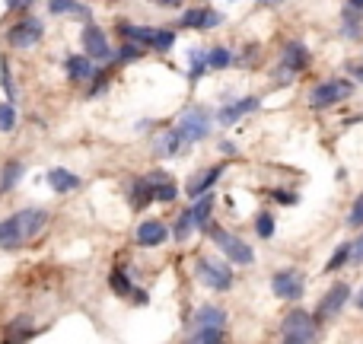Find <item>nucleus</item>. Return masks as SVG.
Returning <instances> with one entry per match:
<instances>
[{
	"instance_id": "1",
	"label": "nucleus",
	"mask_w": 363,
	"mask_h": 344,
	"mask_svg": "<svg viewBox=\"0 0 363 344\" xmlns=\"http://www.w3.org/2000/svg\"><path fill=\"white\" fill-rule=\"evenodd\" d=\"M350 93H354V83L350 80H325L309 93V105H312V109H329V105L348 99Z\"/></svg>"
},
{
	"instance_id": "2",
	"label": "nucleus",
	"mask_w": 363,
	"mask_h": 344,
	"mask_svg": "<svg viewBox=\"0 0 363 344\" xmlns=\"http://www.w3.org/2000/svg\"><path fill=\"white\" fill-rule=\"evenodd\" d=\"M211 236H213V242H217L220 252H223L230 262H236V265H252V262H255L252 246H246L239 236H230L226 230H220V227L211 230Z\"/></svg>"
},
{
	"instance_id": "3",
	"label": "nucleus",
	"mask_w": 363,
	"mask_h": 344,
	"mask_svg": "<svg viewBox=\"0 0 363 344\" xmlns=\"http://www.w3.org/2000/svg\"><path fill=\"white\" fill-rule=\"evenodd\" d=\"M178 140H185V144H194V140H204L207 134H211V118H207L204 109H192L182 115V121H178L176 128Z\"/></svg>"
},
{
	"instance_id": "4",
	"label": "nucleus",
	"mask_w": 363,
	"mask_h": 344,
	"mask_svg": "<svg viewBox=\"0 0 363 344\" xmlns=\"http://www.w3.org/2000/svg\"><path fill=\"white\" fill-rule=\"evenodd\" d=\"M198 277L207 284L211 290H230L233 287V271L223 262H211V258H198Z\"/></svg>"
},
{
	"instance_id": "5",
	"label": "nucleus",
	"mask_w": 363,
	"mask_h": 344,
	"mask_svg": "<svg viewBox=\"0 0 363 344\" xmlns=\"http://www.w3.org/2000/svg\"><path fill=\"white\" fill-rule=\"evenodd\" d=\"M348 296H350V287L344 281H338V284H331L329 287V293L319 300V310H315V316H312V322H322V319H331V316H338V312L344 310V303H348Z\"/></svg>"
},
{
	"instance_id": "6",
	"label": "nucleus",
	"mask_w": 363,
	"mask_h": 344,
	"mask_svg": "<svg viewBox=\"0 0 363 344\" xmlns=\"http://www.w3.org/2000/svg\"><path fill=\"white\" fill-rule=\"evenodd\" d=\"M271 287H275V296H281V300H300L303 290H306V277L296 268H284L271 277Z\"/></svg>"
},
{
	"instance_id": "7",
	"label": "nucleus",
	"mask_w": 363,
	"mask_h": 344,
	"mask_svg": "<svg viewBox=\"0 0 363 344\" xmlns=\"http://www.w3.org/2000/svg\"><path fill=\"white\" fill-rule=\"evenodd\" d=\"M41 22L35 20V16H26V20H20L13 29L7 32V41L13 45V48H32V45H39L41 41Z\"/></svg>"
},
{
	"instance_id": "8",
	"label": "nucleus",
	"mask_w": 363,
	"mask_h": 344,
	"mask_svg": "<svg viewBox=\"0 0 363 344\" xmlns=\"http://www.w3.org/2000/svg\"><path fill=\"white\" fill-rule=\"evenodd\" d=\"M83 48H86V55L83 58H89V61H109L112 58L105 32L96 26V22H86V29H83Z\"/></svg>"
},
{
	"instance_id": "9",
	"label": "nucleus",
	"mask_w": 363,
	"mask_h": 344,
	"mask_svg": "<svg viewBox=\"0 0 363 344\" xmlns=\"http://www.w3.org/2000/svg\"><path fill=\"white\" fill-rule=\"evenodd\" d=\"M223 172H226V166L217 163V166H211V169H204V172H198V176H192V179H188V185H185V194H188L192 201H198L201 194H207L213 185H217Z\"/></svg>"
},
{
	"instance_id": "10",
	"label": "nucleus",
	"mask_w": 363,
	"mask_h": 344,
	"mask_svg": "<svg viewBox=\"0 0 363 344\" xmlns=\"http://www.w3.org/2000/svg\"><path fill=\"white\" fill-rule=\"evenodd\" d=\"M178 22H182L185 29H213V26L223 22V13L213 10V7H194V10H185Z\"/></svg>"
},
{
	"instance_id": "11",
	"label": "nucleus",
	"mask_w": 363,
	"mask_h": 344,
	"mask_svg": "<svg viewBox=\"0 0 363 344\" xmlns=\"http://www.w3.org/2000/svg\"><path fill=\"white\" fill-rule=\"evenodd\" d=\"M281 67H284V74H300V70L309 67V51L303 41H290L287 48H284Z\"/></svg>"
},
{
	"instance_id": "12",
	"label": "nucleus",
	"mask_w": 363,
	"mask_h": 344,
	"mask_svg": "<svg viewBox=\"0 0 363 344\" xmlns=\"http://www.w3.org/2000/svg\"><path fill=\"white\" fill-rule=\"evenodd\" d=\"M223 322H226V312L220 306H201L192 319L194 331H223Z\"/></svg>"
},
{
	"instance_id": "13",
	"label": "nucleus",
	"mask_w": 363,
	"mask_h": 344,
	"mask_svg": "<svg viewBox=\"0 0 363 344\" xmlns=\"http://www.w3.org/2000/svg\"><path fill=\"white\" fill-rule=\"evenodd\" d=\"M284 335H303V338H315V322L309 312L293 310L287 319H284Z\"/></svg>"
},
{
	"instance_id": "14",
	"label": "nucleus",
	"mask_w": 363,
	"mask_h": 344,
	"mask_svg": "<svg viewBox=\"0 0 363 344\" xmlns=\"http://www.w3.org/2000/svg\"><path fill=\"white\" fill-rule=\"evenodd\" d=\"M166 236H169V230H166L163 220H144L138 227V242L144 249H153V246H159V242H166Z\"/></svg>"
},
{
	"instance_id": "15",
	"label": "nucleus",
	"mask_w": 363,
	"mask_h": 344,
	"mask_svg": "<svg viewBox=\"0 0 363 344\" xmlns=\"http://www.w3.org/2000/svg\"><path fill=\"white\" fill-rule=\"evenodd\" d=\"M255 109H258V99H255V96H249V99H236L233 105H226V109H220V112H217V121L230 128V124H236L242 115H246V112H255Z\"/></svg>"
},
{
	"instance_id": "16",
	"label": "nucleus",
	"mask_w": 363,
	"mask_h": 344,
	"mask_svg": "<svg viewBox=\"0 0 363 344\" xmlns=\"http://www.w3.org/2000/svg\"><path fill=\"white\" fill-rule=\"evenodd\" d=\"M22 227H20V217H7V220H0V249H20L22 246Z\"/></svg>"
},
{
	"instance_id": "17",
	"label": "nucleus",
	"mask_w": 363,
	"mask_h": 344,
	"mask_svg": "<svg viewBox=\"0 0 363 344\" xmlns=\"http://www.w3.org/2000/svg\"><path fill=\"white\" fill-rule=\"evenodd\" d=\"M64 70H67V77H70V80H77V83L93 80V77L99 74V70L93 67V61H89V58H83V55L67 58V61H64Z\"/></svg>"
},
{
	"instance_id": "18",
	"label": "nucleus",
	"mask_w": 363,
	"mask_h": 344,
	"mask_svg": "<svg viewBox=\"0 0 363 344\" xmlns=\"http://www.w3.org/2000/svg\"><path fill=\"white\" fill-rule=\"evenodd\" d=\"M211 207H213V194H201L192 207H188V217H192V227L194 230H207V220H211Z\"/></svg>"
},
{
	"instance_id": "19",
	"label": "nucleus",
	"mask_w": 363,
	"mask_h": 344,
	"mask_svg": "<svg viewBox=\"0 0 363 344\" xmlns=\"http://www.w3.org/2000/svg\"><path fill=\"white\" fill-rule=\"evenodd\" d=\"M35 335V329H32V319H26V316H20V319H13V322L7 325V338L0 344H22V341H29V338Z\"/></svg>"
},
{
	"instance_id": "20",
	"label": "nucleus",
	"mask_w": 363,
	"mask_h": 344,
	"mask_svg": "<svg viewBox=\"0 0 363 344\" xmlns=\"http://www.w3.org/2000/svg\"><path fill=\"white\" fill-rule=\"evenodd\" d=\"M48 185L55 188L58 194H67V192H74V188H80V176H74L70 169H51Z\"/></svg>"
},
{
	"instance_id": "21",
	"label": "nucleus",
	"mask_w": 363,
	"mask_h": 344,
	"mask_svg": "<svg viewBox=\"0 0 363 344\" xmlns=\"http://www.w3.org/2000/svg\"><path fill=\"white\" fill-rule=\"evenodd\" d=\"M22 163H16V159H10L4 169H0V194H7L10 188H16V182L22 179Z\"/></svg>"
},
{
	"instance_id": "22",
	"label": "nucleus",
	"mask_w": 363,
	"mask_h": 344,
	"mask_svg": "<svg viewBox=\"0 0 363 344\" xmlns=\"http://www.w3.org/2000/svg\"><path fill=\"white\" fill-rule=\"evenodd\" d=\"M178 144H182V140H178V134H176V128H172V131H166V134H159L157 138V147H153V157H176L178 153Z\"/></svg>"
},
{
	"instance_id": "23",
	"label": "nucleus",
	"mask_w": 363,
	"mask_h": 344,
	"mask_svg": "<svg viewBox=\"0 0 363 344\" xmlns=\"http://www.w3.org/2000/svg\"><path fill=\"white\" fill-rule=\"evenodd\" d=\"M48 13H55V16L74 13V16H80V20H89V7H83V4H74V0H51V4H48Z\"/></svg>"
},
{
	"instance_id": "24",
	"label": "nucleus",
	"mask_w": 363,
	"mask_h": 344,
	"mask_svg": "<svg viewBox=\"0 0 363 344\" xmlns=\"http://www.w3.org/2000/svg\"><path fill=\"white\" fill-rule=\"evenodd\" d=\"M188 61H192V67H188V80H192V83H198L201 77L207 74V58H204V51H198V48H194L192 55H188Z\"/></svg>"
},
{
	"instance_id": "25",
	"label": "nucleus",
	"mask_w": 363,
	"mask_h": 344,
	"mask_svg": "<svg viewBox=\"0 0 363 344\" xmlns=\"http://www.w3.org/2000/svg\"><path fill=\"white\" fill-rule=\"evenodd\" d=\"M109 284H112V290H115L118 296H128V293H134V287H131V277L124 274L121 268H115V271H112V274H109Z\"/></svg>"
},
{
	"instance_id": "26",
	"label": "nucleus",
	"mask_w": 363,
	"mask_h": 344,
	"mask_svg": "<svg viewBox=\"0 0 363 344\" xmlns=\"http://www.w3.org/2000/svg\"><path fill=\"white\" fill-rule=\"evenodd\" d=\"M153 201V185L147 179H140L138 185H134V198H131V204L134 207H147Z\"/></svg>"
},
{
	"instance_id": "27",
	"label": "nucleus",
	"mask_w": 363,
	"mask_h": 344,
	"mask_svg": "<svg viewBox=\"0 0 363 344\" xmlns=\"http://www.w3.org/2000/svg\"><path fill=\"white\" fill-rule=\"evenodd\" d=\"M344 35L348 39H357L360 35V10H350V7H344Z\"/></svg>"
},
{
	"instance_id": "28",
	"label": "nucleus",
	"mask_w": 363,
	"mask_h": 344,
	"mask_svg": "<svg viewBox=\"0 0 363 344\" xmlns=\"http://www.w3.org/2000/svg\"><path fill=\"white\" fill-rule=\"evenodd\" d=\"M204 58H207V70H223V67H230V51H226V48H211Z\"/></svg>"
},
{
	"instance_id": "29",
	"label": "nucleus",
	"mask_w": 363,
	"mask_h": 344,
	"mask_svg": "<svg viewBox=\"0 0 363 344\" xmlns=\"http://www.w3.org/2000/svg\"><path fill=\"white\" fill-rule=\"evenodd\" d=\"M350 262V242H341V246L335 249V255L329 258V265H325V271H338L341 265Z\"/></svg>"
},
{
	"instance_id": "30",
	"label": "nucleus",
	"mask_w": 363,
	"mask_h": 344,
	"mask_svg": "<svg viewBox=\"0 0 363 344\" xmlns=\"http://www.w3.org/2000/svg\"><path fill=\"white\" fill-rule=\"evenodd\" d=\"M153 48L157 51H169L172 45H176V32H172V29H157V32H153V41H150Z\"/></svg>"
},
{
	"instance_id": "31",
	"label": "nucleus",
	"mask_w": 363,
	"mask_h": 344,
	"mask_svg": "<svg viewBox=\"0 0 363 344\" xmlns=\"http://www.w3.org/2000/svg\"><path fill=\"white\" fill-rule=\"evenodd\" d=\"M16 128V109L10 102H0V131L7 134Z\"/></svg>"
},
{
	"instance_id": "32",
	"label": "nucleus",
	"mask_w": 363,
	"mask_h": 344,
	"mask_svg": "<svg viewBox=\"0 0 363 344\" xmlns=\"http://www.w3.org/2000/svg\"><path fill=\"white\" fill-rule=\"evenodd\" d=\"M255 230H258L261 239H271V236H275V213H258Z\"/></svg>"
},
{
	"instance_id": "33",
	"label": "nucleus",
	"mask_w": 363,
	"mask_h": 344,
	"mask_svg": "<svg viewBox=\"0 0 363 344\" xmlns=\"http://www.w3.org/2000/svg\"><path fill=\"white\" fill-rule=\"evenodd\" d=\"M0 80H4V93H7V102L13 105L16 90H13V80H10V64H7V58H0Z\"/></svg>"
},
{
	"instance_id": "34",
	"label": "nucleus",
	"mask_w": 363,
	"mask_h": 344,
	"mask_svg": "<svg viewBox=\"0 0 363 344\" xmlns=\"http://www.w3.org/2000/svg\"><path fill=\"white\" fill-rule=\"evenodd\" d=\"M140 55H144V48H138V45H128V41H124L121 48H118V55H115V64H128V61H138Z\"/></svg>"
},
{
	"instance_id": "35",
	"label": "nucleus",
	"mask_w": 363,
	"mask_h": 344,
	"mask_svg": "<svg viewBox=\"0 0 363 344\" xmlns=\"http://www.w3.org/2000/svg\"><path fill=\"white\" fill-rule=\"evenodd\" d=\"M188 344H223V331H194Z\"/></svg>"
},
{
	"instance_id": "36",
	"label": "nucleus",
	"mask_w": 363,
	"mask_h": 344,
	"mask_svg": "<svg viewBox=\"0 0 363 344\" xmlns=\"http://www.w3.org/2000/svg\"><path fill=\"white\" fill-rule=\"evenodd\" d=\"M178 188L176 182H163V185H153V201H176Z\"/></svg>"
},
{
	"instance_id": "37",
	"label": "nucleus",
	"mask_w": 363,
	"mask_h": 344,
	"mask_svg": "<svg viewBox=\"0 0 363 344\" xmlns=\"http://www.w3.org/2000/svg\"><path fill=\"white\" fill-rule=\"evenodd\" d=\"M348 223L350 227H363V194H357L354 207H350V213H348Z\"/></svg>"
},
{
	"instance_id": "38",
	"label": "nucleus",
	"mask_w": 363,
	"mask_h": 344,
	"mask_svg": "<svg viewBox=\"0 0 363 344\" xmlns=\"http://www.w3.org/2000/svg\"><path fill=\"white\" fill-rule=\"evenodd\" d=\"M188 230H194V227H192V217H188V211H185L182 217H178V223H176V230H172V236H176V239H185Z\"/></svg>"
},
{
	"instance_id": "39",
	"label": "nucleus",
	"mask_w": 363,
	"mask_h": 344,
	"mask_svg": "<svg viewBox=\"0 0 363 344\" xmlns=\"http://www.w3.org/2000/svg\"><path fill=\"white\" fill-rule=\"evenodd\" d=\"M271 198H275L277 204H296V201H300L293 192H287V188H275V192H271Z\"/></svg>"
},
{
	"instance_id": "40",
	"label": "nucleus",
	"mask_w": 363,
	"mask_h": 344,
	"mask_svg": "<svg viewBox=\"0 0 363 344\" xmlns=\"http://www.w3.org/2000/svg\"><path fill=\"white\" fill-rule=\"evenodd\" d=\"M350 262H363V236L357 242H350Z\"/></svg>"
},
{
	"instance_id": "41",
	"label": "nucleus",
	"mask_w": 363,
	"mask_h": 344,
	"mask_svg": "<svg viewBox=\"0 0 363 344\" xmlns=\"http://www.w3.org/2000/svg\"><path fill=\"white\" fill-rule=\"evenodd\" d=\"M105 90V77H93V86H89V96H99V93Z\"/></svg>"
},
{
	"instance_id": "42",
	"label": "nucleus",
	"mask_w": 363,
	"mask_h": 344,
	"mask_svg": "<svg viewBox=\"0 0 363 344\" xmlns=\"http://www.w3.org/2000/svg\"><path fill=\"white\" fill-rule=\"evenodd\" d=\"M315 338H303V335H284V344H312Z\"/></svg>"
},
{
	"instance_id": "43",
	"label": "nucleus",
	"mask_w": 363,
	"mask_h": 344,
	"mask_svg": "<svg viewBox=\"0 0 363 344\" xmlns=\"http://www.w3.org/2000/svg\"><path fill=\"white\" fill-rule=\"evenodd\" d=\"M220 150H223V153H230V157H233V153H236V144H233V140H220Z\"/></svg>"
},
{
	"instance_id": "44",
	"label": "nucleus",
	"mask_w": 363,
	"mask_h": 344,
	"mask_svg": "<svg viewBox=\"0 0 363 344\" xmlns=\"http://www.w3.org/2000/svg\"><path fill=\"white\" fill-rule=\"evenodd\" d=\"M134 303L147 306V303H150V296H147V293H144V290H140V293H134Z\"/></svg>"
},
{
	"instance_id": "45",
	"label": "nucleus",
	"mask_w": 363,
	"mask_h": 344,
	"mask_svg": "<svg viewBox=\"0 0 363 344\" xmlns=\"http://www.w3.org/2000/svg\"><path fill=\"white\" fill-rule=\"evenodd\" d=\"M348 70L357 77V80H363V67H354V64H348Z\"/></svg>"
},
{
	"instance_id": "46",
	"label": "nucleus",
	"mask_w": 363,
	"mask_h": 344,
	"mask_svg": "<svg viewBox=\"0 0 363 344\" xmlns=\"http://www.w3.org/2000/svg\"><path fill=\"white\" fill-rule=\"evenodd\" d=\"M354 303H357V306H360V310H363V290H360V296H357Z\"/></svg>"
}]
</instances>
